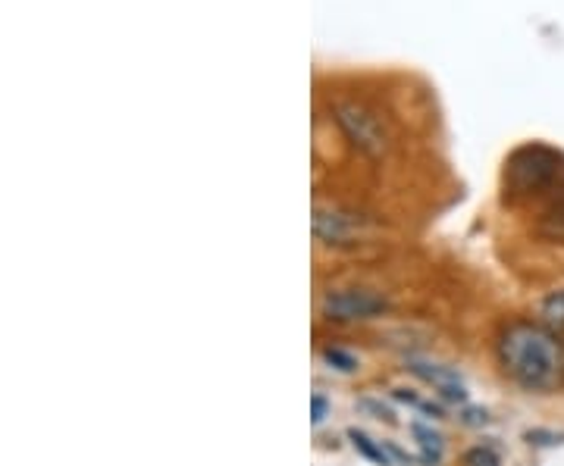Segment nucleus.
<instances>
[{
    "mask_svg": "<svg viewBox=\"0 0 564 466\" xmlns=\"http://www.w3.org/2000/svg\"><path fill=\"white\" fill-rule=\"evenodd\" d=\"M326 414H330V401H326L323 395L311 397V423H314V426H320V423L326 420Z\"/></svg>",
    "mask_w": 564,
    "mask_h": 466,
    "instance_id": "f8f14e48",
    "label": "nucleus"
},
{
    "mask_svg": "<svg viewBox=\"0 0 564 466\" xmlns=\"http://www.w3.org/2000/svg\"><path fill=\"white\" fill-rule=\"evenodd\" d=\"M533 201H542L540 214V232L555 242H564V169L555 176V182L549 185L542 195H536Z\"/></svg>",
    "mask_w": 564,
    "mask_h": 466,
    "instance_id": "39448f33",
    "label": "nucleus"
},
{
    "mask_svg": "<svg viewBox=\"0 0 564 466\" xmlns=\"http://www.w3.org/2000/svg\"><path fill=\"white\" fill-rule=\"evenodd\" d=\"M540 313H542V319H546V326L564 328V288L561 291H552L546 300H542Z\"/></svg>",
    "mask_w": 564,
    "mask_h": 466,
    "instance_id": "1a4fd4ad",
    "label": "nucleus"
},
{
    "mask_svg": "<svg viewBox=\"0 0 564 466\" xmlns=\"http://www.w3.org/2000/svg\"><path fill=\"white\" fill-rule=\"evenodd\" d=\"M411 432H414V438H417V444H420V461L439 463V457H443V435L433 432L430 426H420V423H414Z\"/></svg>",
    "mask_w": 564,
    "mask_h": 466,
    "instance_id": "0eeeda50",
    "label": "nucleus"
},
{
    "mask_svg": "<svg viewBox=\"0 0 564 466\" xmlns=\"http://www.w3.org/2000/svg\"><path fill=\"white\" fill-rule=\"evenodd\" d=\"M495 351L508 379L527 392L549 395L564 388V341L552 326L518 319L502 328Z\"/></svg>",
    "mask_w": 564,
    "mask_h": 466,
    "instance_id": "f257e3e1",
    "label": "nucleus"
},
{
    "mask_svg": "<svg viewBox=\"0 0 564 466\" xmlns=\"http://www.w3.org/2000/svg\"><path fill=\"white\" fill-rule=\"evenodd\" d=\"M389 310V300L373 288H336L323 298V313L330 319H370Z\"/></svg>",
    "mask_w": 564,
    "mask_h": 466,
    "instance_id": "7ed1b4c3",
    "label": "nucleus"
},
{
    "mask_svg": "<svg viewBox=\"0 0 564 466\" xmlns=\"http://www.w3.org/2000/svg\"><path fill=\"white\" fill-rule=\"evenodd\" d=\"M411 373L420 376L426 385H433L439 395L448 397V401H467V388L461 382V376L454 373L452 366H439V363H426V360H414Z\"/></svg>",
    "mask_w": 564,
    "mask_h": 466,
    "instance_id": "423d86ee",
    "label": "nucleus"
},
{
    "mask_svg": "<svg viewBox=\"0 0 564 466\" xmlns=\"http://www.w3.org/2000/svg\"><path fill=\"white\" fill-rule=\"evenodd\" d=\"M464 466H499V457H495L492 448L480 444V448H471L464 454Z\"/></svg>",
    "mask_w": 564,
    "mask_h": 466,
    "instance_id": "9b49d317",
    "label": "nucleus"
},
{
    "mask_svg": "<svg viewBox=\"0 0 564 466\" xmlns=\"http://www.w3.org/2000/svg\"><path fill=\"white\" fill-rule=\"evenodd\" d=\"M349 438H351V444H355V448L367 457V461H373L379 466H389V454H386L383 444H377L373 438H367L364 432H358V429H349Z\"/></svg>",
    "mask_w": 564,
    "mask_h": 466,
    "instance_id": "6e6552de",
    "label": "nucleus"
},
{
    "mask_svg": "<svg viewBox=\"0 0 564 466\" xmlns=\"http://www.w3.org/2000/svg\"><path fill=\"white\" fill-rule=\"evenodd\" d=\"M336 119L339 126L345 128L351 141L358 144L367 154H383L386 150V132H383V122L370 113V109L358 107V104H339L336 107Z\"/></svg>",
    "mask_w": 564,
    "mask_h": 466,
    "instance_id": "20e7f679",
    "label": "nucleus"
},
{
    "mask_svg": "<svg viewBox=\"0 0 564 466\" xmlns=\"http://www.w3.org/2000/svg\"><path fill=\"white\" fill-rule=\"evenodd\" d=\"M323 360L326 363H332L336 369H342V373H355L358 369V360L351 357V354H345L342 347H326L323 351Z\"/></svg>",
    "mask_w": 564,
    "mask_h": 466,
    "instance_id": "9d476101",
    "label": "nucleus"
},
{
    "mask_svg": "<svg viewBox=\"0 0 564 466\" xmlns=\"http://www.w3.org/2000/svg\"><path fill=\"white\" fill-rule=\"evenodd\" d=\"M370 232V219L355 214V210L342 207H326L317 204L314 207V235L326 244H355Z\"/></svg>",
    "mask_w": 564,
    "mask_h": 466,
    "instance_id": "f03ea898",
    "label": "nucleus"
}]
</instances>
